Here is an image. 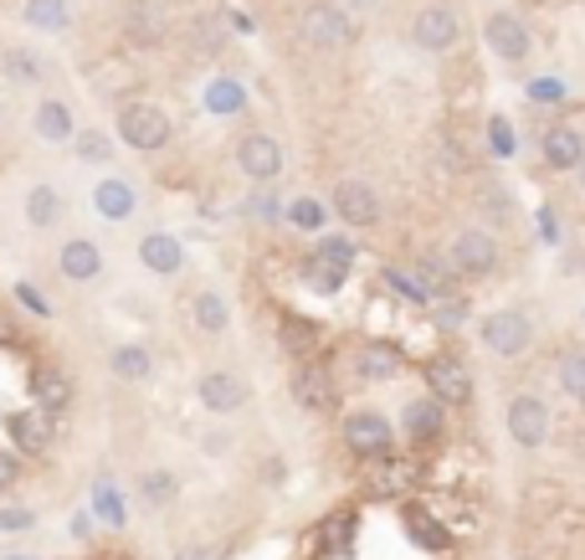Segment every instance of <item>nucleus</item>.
I'll return each mask as SVG.
<instances>
[{
  "label": "nucleus",
  "mask_w": 585,
  "mask_h": 560,
  "mask_svg": "<svg viewBox=\"0 0 585 560\" xmlns=\"http://www.w3.org/2000/svg\"><path fill=\"white\" fill-rule=\"evenodd\" d=\"M478 340L488 355H498V361H524L534 345V320L524 314V308H493L488 320L478 324Z\"/></svg>",
  "instance_id": "1"
},
{
  "label": "nucleus",
  "mask_w": 585,
  "mask_h": 560,
  "mask_svg": "<svg viewBox=\"0 0 585 560\" xmlns=\"http://www.w3.org/2000/svg\"><path fill=\"white\" fill-rule=\"evenodd\" d=\"M298 37H304L308 47H319V52H345L349 41H355V21H349L345 6L314 0V6L298 16Z\"/></svg>",
  "instance_id": "2"
},
{
  "label": "nucleus",
  "mask_w": 585,
  "mask_h": 560,
  "mask_svg": "<svg viewBox=\"0 0 585 560\" xmlns=\"http://www.w3.org/2000/svg\"><path fill=\"white\" fill-rule=\"evenodd\" d=\"M170 114H165L160 104H123L119 108V139L129 149H139V155H155V149L170 145Z\"/></svg>",
  "instance_id": "3"
},
{
  "label": "nucleus",
  "mask_w": 585,
  "mask_h": 560,
  "mask_svg": "<svg viewBox=\"0 0 585 560\" xmlns=\"http://www.w3.org/2000/svg\"><path fill=\"white\" fill-rule=\"evenodd\" d=\"M504 422H508V438L519 442L524 453H539V448L549 442V428H555V416H549V401H545V396H534V391H519V396H508Z\"/></svg>",
  "instance_id": "4"
},
{
  "label": "nucleus",
  "mask_w": 585,
  "mask_h": 560,
  "mask_svg": "<svg viewBox=\"0 0 585 560\" xmlns=\"http://www.w3.org/2000/svg\"><path fill=\"white\" fill-rule=\"evenodd\" d=\"M447 263L457 278H488V273H498V237L488 227H463L447 242Z\"/></svg>",
  "instance_id": "5"
},
{
  "label": "nucleus",
  "mask_w": 585,
  "mask_h": 560,
  "mask_svg": "<svg viewBox=\"0 0 585 560\" xmlns=\"http://www.w3.org/2000/svg\"><path fill=\"white\" fill-rule=\"evenodd\" d=\"M463 41V21H457L453 6H422V11L412 16V47L416 52H432V57H447Z\"/></svg>",
  "instance_id": "6"
},
{
  "label": "nucleus",
  "mask_w": 585,
  "mask_h": 560,
  "mask_svg": "<svg viewBox=\"0 0 585 560\" xmlns=\"http://www.w3.org/2000/svg\"><path fill=\"white\" fill-rule=\"evenodd\" d=\"M345 448H355L359 458H390L396 453V428H390L380 412H370V406H359V412L345 416Z\"/></svg>",
  "instance_id": "7"
},
{
  "label": "nucleus",
  "mask_w": 585,
  "mask_h": 560,
  "mask_svg": "<svg viewBox=\"0 0 585 560\" xmlns=\"http://www.w3.org/2000/svg\"><path fill=\"white\" fill-rule=\"evenodd\" d=\"M282 165H288V149H282L272 134H241L237 170L247 175V180H257V186H272V180L282 175Z\"/></svg>",
  "instance_id": "8"
},
{
  "label": "nucleus",
  "mask_w": 585,
  "mask_h": 560,
  "mask_svg": "<svg viewBox=\"0 0 585 560\" xmlns=\"http://www.w3.org/2000/svg\"><path fill=\"white\" fill-rule=\"evenodd\" d=\"M483 41H488V52L498 57V62H508V67H519L524 57L534 52L529 27H524L514 11H488V21H483Z\"/></svg>",
  "instance_id": "9"
},
{
  "label": "nucleus",
  "mask_w": 585,
  "mask_h": 560,
  "mask_svg": "<svg viewBox=\"0 0 585 560\" xmlns=\"http://www.w3.org/2000/svg\"><path fill=\"white\" fill-rule=\"evenodd\" d=\"M329 212L345 222V227H375L380 222V190L370 186V180H339L329 196Z\"/></svg>",
  "instance_id": "10"
},
{
  "label": "nucleus",
  "mask_w": 585,
  "mask_h": 560,
  "mask_svg": "<svg viewBox=\"0 0 585 560\" xmlns=\"http://www.w3.org/2000/svg\"><path fill=\"white\" fill-rule=\"evenodd\" d=\"M247 381L241 375H231V371H206L196 381V401L206 406V412H216V416H231V412H241L247 406Z\"/></svg>",
  "instance_id": "11"
},
{
  "label": "nucleus",
  "mask_w": 585,
  "mask_h": 560,
  "mask_svg": "<svg viewBox=\"0 0 585 560\" xmlns=\"http://www.w3.org/2000/svg\"><path fill=\"white\" fill-rule=\"evenodd\" d=\"M426 391H432L442 406H467V401H473V375H467L463 361L437 355V361H426Z\"/></svg>",
  "instance_id": "12"
},
{
  "label": "nucleus",
  "mask_w": 585,
  "mask_h": 560,
  "mask_svg": "<svg viewBox=\"0 0 585 560\" xmlns=\"http://www.w3.org/2000/svg\"><path fill=\"white\" fill-rule=\"evenodd\" d=\"M292 401H298L304 412H334L339 391H334L329 365H319V361H304V365H298V371H292Z\"/></svg>",
  "instance_id": "13"
},
{
  "label": "nucleus",
  "mask_w": 585,
  "mask_h": 560,
  "mask_svg": "<svg viewBox=\"0 0 585 560\" xmlns=\"http://www.w3.org/2000/svg\"><path fill=\"white\" fill-rule=\"evenodd\" d=\"M57 267H62L67 283H98L103 278V247L93 237H67L62 253H57Z\"/></svg>",
  "instance_id": "14"
},
{
  "label": "nucleus",
  "mask_w": 585,
  "mask_h": 560,
  "mask_svg": "<svg viewBox=\"0 0 585 560\" xmlns=\"http://www.w3.org/2000/svg\"><path fill=\"white\" fill-rule=\"evenodd\" d=\"M27 386H31L37 412H47V416H57V412H67V406H72V375H67L62 365H37Z\"/></svg>",
  "instance_id": "15"
},
{
  "label": "nucleus",
  "mask_w": 585,
  "mask_h": 560,
  "mask_svg": "<svg viewBox=\"0 0 585 560\" xmlns=\"http://www.w3.org/2000/svg\"><path fill=\"white\" fill-rule=\"evenodd\" d=\"M93 212L103 222H133L139 216V190L123 180V175H103L93 186Z\"/></svg>",
  "instance_id": "16"
},
{
  "label": "nucleus",
  "mask_w": 585,
  "mask_h": 560,
  "mask_svg": "<svg viewBox=\"0 0 585 560\" xmlns=\"http://www.w3.org/2000/svg\"><path fill=\"white\" fill-rule=\"evenodd\" d=\"M539 155H545V165L555 175H575L585 160V139L571 124H555V129H545V139H539Z\"/></svg>",
  "instance_id": "17"
},
{
  "label": "nucleus",
  "mask_w": 585,
  "mask_h": 560,
  "mask_svg": "<svg viewBox=\"0 0 585 560\" xmlns=\"http://www.w3.org/2000/svg\"><path fill=\"white\" fill-rule=\"evenodd\" d=\"M139 263L160 278H175V273H186V247L175 232H149V237H139Z\"/></svg>",
  "instance_id": "18"
},
{
  "label": "nucleus",
  "mask_w": 585,
  "mask_h": 560,
  "mask_svg": "<svg viewBox=\"0 0 585 560\" xmlns=\"http://www.w3.org/2000/svg\"><path fill=\"white\" fill-rule=\"evenodd\" d=\"M442 406L437 396H416V401H406V416H400V428H406V442L412 448H426V442H437L442 438Z\"/></svg>",
  "instance_id": "19"
},
{
  "label": "nucleus",
  "mask_w": 585,
  "mask_h": 560,
  "mask_svg": "<svg viewBox=\"0 0 585 560\" xmlns=\"http://www.w3.org/2000/svg\"><path fill=\"white\" fill-rule=\"evenodd\" d=\"M31 129H37V139H47V145H72L78 119H72V108H67L62 98H41L37 114H31Z\"/></svg>",
  "instance_id": "20"
},
{
  "label": "nucleus",
  "mask_w": 585,
  "mask_h": 560,
  "mask_svg": "<svg viewBox=\"0 0 585 560\" xmlns=\"http://www.w3.org/2000/svg\"><path fill=\"white\" fill-rule=\"evenodd\" d=\"M319 324L314 320H304V314H288V320L278 324V345H282V355H292V361L304 365V361H319Z\"/></svg>",
  "instance_id": "21"
},
{
  "label": "nucleus",
  "mask_w": 585,
  "mask_h": 560,
  "mask_svg": "<svg viewBox=\"0 0 585 560\" xmlns=\"http://www.w3.org/2000/svg\"><path fill=\"white\" fill-rule=\"evenodd\" d=\"M62 212H67L62 190L47 186V180H37V186L27 190V200H21V216H27V227H37V232H52L57 222H62Z\"/></svg>",
  "instance_id": "22"
},
{
  "label": "nucleus",
  "mask_w": 585,
  "mask_h": 560,
  "mask_svg": "<svg viewBox=\"0 0 585 560\" xmlns=\"http://www.w3.org/2000/svg\"><path fill=\"white\" fill-rule=\"evenodd\" d=\"M355 365H359L365 381H396V375H400V350L386 345V340H365L359 355H355Z\"/></svg>",
  "instance_id": "23"
},
{
  "label": "nucleus",
  "mask_w": 585,
  "mask_h": 560,
  "mask_svg": "<svg viewBox=\"0 0 585 560\" xmlns=\"http://www.w3.org/2000/svg\"><path fill=\"white\" fill-rule=\"evenodd\" d=\"M47 412H11L6 416V432H11V442L21 448V453H47V442H52V432H47V422H41Z\"/></svg>",
  "instance_id": "24"
},
{
  "label": "nucleus",
  "mask_w": 585,
  "mask_h": 560,
  "mask_svg": "<svg viewBox=\"0 0 585 560\" xmlns=\"http://www.w3.org/2000/svg\"><path fill=\"white\" fill-rule=\"evenodd\" d=\"M190 320H196V330L200 334H227L231 330V308H227V298L216 294V288H200L196 294V304H190Z\"/></svg>",
  "instance_id": "25"
},
{
  "label": "nucleus",
  "mask_w": 585,
  "mask_h": 560,
  "mask_svg": "<svg viewBox=\"0 0 585 560\" xmlns=\"http://www.w3.org/2000/svg\"><path fill=\"white\" fill-rule=\"evenodd\" d=\"M108 371L119 375V381H149V371H155V355H149L145 345H113V355H108Z\"/></svg>",
  "instance_id": "26"
},
{
  "label": "nucleus",
  "mask_w": 585,
  "mask_h": 560,
  "mask_svg": "<svg viewBox=\"0 0 585 560\" xmlns=\"http://www.w3.org/2000/svg\"><path fill=\"white\" fill-rule=\"evenodd\" d=\"M416 278H422V294L426 298H447L457 288V273H453V263L447 257H416Z\"/></svg>",
  "instance_id": "27"
},
{
  "label": "nucleus",
  "mask_w": 585,
  "mask_h": 560,
  "mask_svg": "<svg viewBox=\"0 0 585 560\" xmlns=\"http://www.w3.org/2000/svg\"><path fill=\"white\" fill-rule=\"evenodd\" d=\"M139 499H145L149 509H170L175 499H180V479H175L170 468H155V473L139 479Z\"/></svg>",
  "instance_id": "28"
},
{
  "label": "nucleus",
  "mask_w": 585,
  "mask_h": 560,
  "mask_svg": "<svg viewBox=\"0 0 585 560\" xmlns=\"http://www.w3.org/2000/svg\"><path fill=\"white\" fill-rule=\"evenodd\" d=\"M555 375H559V391L585 406V350H565L559 365H555Z\"/></svg>",
  "instance_id": "29"
},
{
  "label": "nucleus",
  "mask_w": 585,
  "mask_h": 560,
  "mask_svg": "<svg viewBox=\"0 0 585 560\" xmlns=\"http://www.w3.org/2000/svg\"><path fill=\"white\" fill-rule=\"evenodd\" d=\"M93 514L108 524V530H123V520H129V504H123V494L113 489V483H93Z\"/></svg>",
  "instance_id": "30"
},
{
  "label": "nucleus",
  "mask_w": 585,
  "mask_h": 560,
  "mask_svg": "<svg viewBox=\"0 0 585 560\" xmlns=\"http://www.w3.org/2000/svg\"><path fill=\"white\" fill-rule=\"evenodd\" d=\"M72 149H78L82 165H108V160H113V139L98 134V129H78V134H72Z\"/></svg>",
  "instance_id": "31"
},
{
  "label": "nucleus",
  "mask_w": 585,
  "mask_h": 560,
  "mask_svg": "<svg viewBox=\"0 0 585 560\" xmlns=\"http://www.w3.org/2000/svg\"><path fill=\"white\" fill-rule=\"evenodd\" d=\"M27 27H37V31H62L67 27V6L62 0H27Z\"/></svg>",
  "instance_id": "32"
},
{
  "label": "nucleus",
  "mask_w": 585,
  "mask_h": 560,
  "mask_svg": "<svg viewBox=\"0 0 585 560\" xmlns=\"http://www.w3.org/2000/svg\"><path fill=\"white\" fill-rule=\"evenodd\" d=\"M375 489H380V494H400V489H406V483H412V468L406 463H396V453L390 458H375Z\"/></svg>",
  "instance_id": "33"
},
{
  "label": "nucleus",
  "mask_w": 585,
  "mask_h": 560,
  "mask_svg": "<svg viewBox=\"0 0 585 560\" xmlns=\"http://www.w3.org/2000/svg\"><path fill=\"white\" fill-rule=\"evenodd\" d=\"M0 67H6V78H11L16 88H31V82H41L37 52H6V57H0Z\"/></svg>",
  "instance_id": "34"
},
{
  "label": "nucleus",
  "mask_w": 585,
  "mask_h": 560,
  "mask_svg": "<svg viewBox=\"0 0 585 560\" xmlns=\"http://www.w3.org/2000/svg\"><path fill=\"white\" fill-rule=\"evenodd\" d=\"M314 257H319V263H329V267H339V273H349V267H355V242H345V237H319Z\"/></svg>",
  "instance_id": "35"
},
{
  "label": "nucleus",
  "mask_w": 585,
  "mask_h": 560,
  "mask_svg": "<svg viewBox=\"0 0 585 560\" xmlns=\"http://www.w3.org/2000/svg\"><path fill=\"white\" fill-rule=\"evenodd\" d=\"M288 222H292L298 232H319V227H324V200L298 196V200L288 206Z\"/></svg>",
  "instance_id": "36"
},
{
  "label": "nucleus",
  "mask_w": 585,
  "mask_h": 560,
  "mask_svg": "<svg viewBox=\"0 0 585 560\" xmlns=\"http://www.w3.org/2000/svg\"><path fill=\"white\" fill-rule=\"evenodd\" d=\"M304 278H308V288H314V294H339L345 273H339V267H329V263H319V257H308Z\"/></svg>",
  "instance_id": "37"
},
{
  "label": "nucleus",
  "mask_w": 585,
  "mask_h": 560,
  "mask_svg": "<svg viewBox=\"0 0 585 560\" xmlns=\"http://www.w3.org/2000/svg\"><path fill=\"white\" fill-rule=\"evenodd\" d=\"M37 524V514L31 509H0V534H21Z\"/></svg>",
  "instance_id": "38"
},
{
  "label": "nucleus",
  "mask_w": 585,
  "mask_h": 560,
  "mask_svg": "<svg viewBox=\"0 0 585 560\" xmlns=\"http://www.w3.org/2000/svg\"><path fill=\"white\" fill-rule=\"evenodd\" d=\"M406 520L416 524V540H422V546H447V534H437V524L422 520V509H406Z\"/></svg>",
  "instance_id": "39"
},
{
  "label": "nucleus",
  "mask_w": 585,
  "mask_h": 560,
  "mask_svg": "<svg viewBox=\"0 0 585 560\" xmlns=\"http://www.w3.org/2000/svg\"><path fill=\"white\" fill-rule=\"evenodd\" d=\"M211 104H216V108H241V88H231V82H216V88H211Z\"/></svg>",
  "instance_id": "40"
},
{
  "label": "nucleus",
  "mask_w": 585,
  "mask_h": 560,
  "mask_svg": "<svg viewBox=\"0 0 585 560\" xmlns=\"http://www.w3.org/2000/svg\"><path fill=\"white\" fill-rule=\"evenodd\" d=\"M16 298H21L27 308H37V314H52V304H47V298H41L31 283H16Z\"/></svg>",
  "instance_id": "41"
},
{
  "label": "nucleus",
  "mask_w": 585,
  "mask_h": 560,
  "mask_svg": "<svg viewBox=\"0 0 585 560\" xmlns=\"http://www.w3.org/2000/svg\"><path fill=\"white\" fill-rule=\"evenodd\" d=\"M16 479H21V463H16V458L0 448V489H11Z\"/></svg>",
  "instance_id": "42"
},
{
  "label": "nucleus",
  "mask_w": 585,
  "mask_h": 560,
  "mask_svg": "<svg viewBox=\"0 0 585 560\" xmlns=\"http://www.w3.org/2000/svg\"><path fill=\"white\" fill-rule=\"evenodd\" d=\"M272 200H278V196H267V190H257L247 212H252V216H262V222H272V216H278V206H272Z\"/></svg>",
  "instance_id": "43"
},
{
  "label": "nucleus",
  "mask_w": 585,
  "mask_h": 560,
  "mask_svg": "<svg viewBox=\"0 0 585 560\" xmlns=\"http://www.w3.org/2000/svg\"><path fill=\"white\" fill-rule=\"evenodd\" d=\"M175 560H221V546H186Z\"/></svg>",
  "instance_id": "44"
},
{
  "label": "nucleus",
  "mask_w": 585,
  "mask_h": 560,
  "mask_svg": "<svg viewBox=\"0 0 585 560\" xmlns=\"http://www.w3.org/2000/svg\"><path fill=\"white\" fill-rule=\"evenodd\" d=\"M437 320H442V330H457V324H463V304H457V298H453V304H442Z\"/></svg>",
  "instance_id": "45"
},
{
  "label": "nucleus",
  "mask_w": 585,
  "mask_h": 560,
  "mask_svg": "<svg viewBox=\"0 0 585 560\" xmlns=\"http://www.w3.org/2000/svg\"><path fill=\"white\" fill-rule=\"evenodd\" d=\"M493 145H498V155H514V134L504 129V119H493Z\"/></svg>",
  "instance_id": "46"
},
{
  "label": "nucleus",
  "mask_w": 585,
  "mask_h": 560,
  "mask_svg": "<svg viewBox=\"0 0 585 560\" xmlns=\"http://www.w3.org/2000/svg\"><path fill=\"white\" fill-rule=\"evenodd\" d=\"M345 6H355V11H375L380 0H345Z\"/></svg>",
  "instance_id": "47"
},
{
  "label": "nucleus",
  "mask_w": 585,
  "mask_h": 560,
  "mask_svg": "<svg viewBox=\"0 0 585 560\" xmlns=\"http://www.w3.org/2000/svg\"><path fill=\"white\" fill-rule=\"evenodd\" d=\"M575 190H581V200H585V160H581V170H575Z\"/></svg>",
  "instance_id": "48"
},
{
  "label": "nucleus",
  "mask_w": 585,
  "mask_h": 560,
  "mask_svg": "<svg viewBox=\"0 0 585 560\" xmlns=\"http://www.w3.org/2000/svg\"><path fill=\"white\" fill-rule=\"evenodd\" d=\"M581 324H585V304H581Z\"/></svg>",
  "instance_id": "49"
}]
</instances>
